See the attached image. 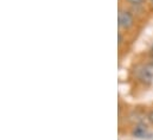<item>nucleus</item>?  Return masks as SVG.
Listing matches in <instances>:
<instances>
[{
  "label": "nucleus",
  "instance_id": "1",
  "mask_svg": "<svg viewBox=\"0 0 153 140\" xmlns=\"http://www.w3.org/2000/svg\"><path fill=\"white\" fill-rule=\"evenodd\" d=\"M133 74L134 78L144 86H151L153 83V66L139 64L134 68Z\"/></svg>",
  "mask_w": 153,
  "mask_h": 140
},
{
  "label": "nucleus",
  "instance_id": "2",
  "mask_svg": "<svg viewBox=\"0 0 153 140\" xmlns=\"http://www.w3.org/2000/svg\"><path fill=\"white\" fill-rule=\"evenodd\" d=\"M117 25L120 31H129L135 25L134 13L127 8H120L117 13Z\"/></svg>",
  "mask_w": 153,
  "mask_h": 140
},
{
  "label": "nucleus",
  "instance_id": "3",
  "mask_svg": "<svg viewBox=\"0 0 153 140\" xmlns=\"http://www.w3.org/2000/svg\"><path fill=\"white\" fill-rule=\"evenodd\" d=\"M132 137L138 138V139H150L152 137V132L150 131V127L144 122H137L134 127L131 131Z\"/></svg>",
  "mask_w": 153,
  "mask_h": 140
},
{
  "label": "nucleus",
  "instance_id": "4",
  "mask_svg": "<svg viewBox=\"0 0 153 140\" xmlns=\"http://www.w3.org/2000/svg\"><path fill=\"white\" fill-rule=\"evenodd\" d=\"M126 4H128L132 7H139V6H144L146 0H123Z\"/></svg>",
  "mask_w": 153,
  "mask_h": 140
},
{
  "label": "nucleus",
  "instance_id": "5",
  "mask_svg": "<svg viewBox=\"0 0 153 140\" xmlns=\"http://www.w3.org/2000/svg\"><path fill=\"white\" fill-rule=\"evenodd\" d=\"M146 120H147V121H149V122L153 126V109H151V110L146 114Z\"/></svg>",
  "mask_w": 153,
  "mask_h": 140
},
{
  "label": "nucleus",
  "instance_id": "6",
  "mask_svg": "<svg viewBox=\"0 0 153 140\" xmlns=\"http://www.w3.org/2000/svg\"><path fill=\"white\" fill-rule=\"evenodd\" d=\"M122 43H123V34H122V31H119V34H117V45L121 46Z\"/></svg>",
  "mask_w": 153,
  "mask_h": 140
},
{
  "label": "nucleus",
  "instance_id": "7",
  "mask_svg": "<svg viewBox=\"0 0 153 140\" xmlns=\"http://www.w3.org/2000/svg\"><path fill=\"white\" fill-rule=\"evenodd\" d=\"M149 56H150V61L152 62V66H153V44L150 49V52H149Z\"/></svg>",
  "mask_w": 153,
  "mask_h": 140
},
{
  "label": "nucleus",
  "instance_id": "8",
  "mask_svg": "<svg viewBox=\"0 0 153 140\" xmlns=\"http://www.w3.org/2000/svg\"><path fill=\"white\" fill-rule=\"evenodd\" d=\"M150 2H151V6H152V8H153V0H150Z\"/></svg>",
  "mask_w": 153,
  "mask_h": 140
}]
</instances>
